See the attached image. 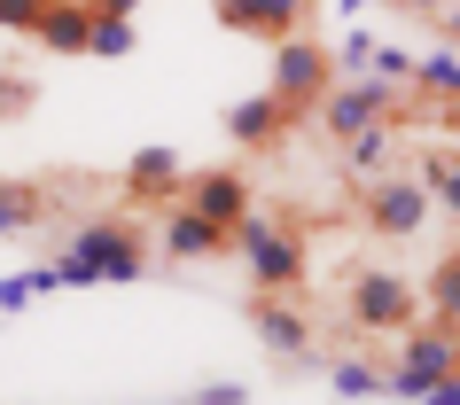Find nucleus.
Here are the masks:
<instances>
[{"label": "nucleus", "instance_id": "obj_1", "mask_svg": "<svg viewBox=\"0 0 460 405\" xmlns=\"http://www.w3.org/2000/svg\"><path fill=\"white\" fill-rule=\"evenodd\" d=\"M55 288H102V281H148L156 273V250H148V226L141 218H78L71 234H63V250L48 258Z\"/></svg>", "mask_w": 460, "mask_h": 405}, {"label": "nucleus", "instance_id": "obj_2", "mask_svg": "<svg viewBox=\"0 0 460 405\" xmlns=\"http://www.w3.org/2000/svg\"><path fill=\"white\" fill-rule=\"evenodd\" d=\"M226 258H243L258 296H305V234L289 218H258V211L234 218V250Z\"/></svg>", "mask_w": 460, "mask_h": 405}, {"label": "nucleus", "instance_id": "obj_3", "mask_svg": "<svg viewBox=\"0 0 460 405\" xmlns=\"http://www.w3.org/2000/svg\"><path fill=\"white\" fill-rule=\"evenodd\" d=\"M460 374V328L453 320H421V328H398V358L383 366V398H421L437 382Z\"/></svg>", "mask_w": 460, "mask_h": 405}, {"label": "nucleus", "instance_id": "obj_4", "mask_svg": "<svg viewBox=\"0 0 460 405\" xmlns=\"http://www.w3.org/2000/svg\"><path fill=\"white\" fill-rule=\"evenodd\" d=\"M313 118H320L328 141H351V133H367V125H413V118H406V86H383L375 71L328 78V94L313 101Z\"/></svg>", "mask_w": 460, "mask_h": 405}, {"label": "nucleus", "instance_id": "obj_5", "mask_svg": "<svg viewBox=\"0 0 460 405\" xmlns=\"http://www.w3.org/2000/svg\"><path fill=\"white\" fill-rule=\"evenodd\" d=\"M413 312H421V288L406 273H383V265L351 273V288H343V320L359 335H398V328H413Z\"/></svg>", "mask_w": 460, "mask_h": 405}, {"label": "nucleus", "instance_id": "obj_6", "mask_svg": "<svg viewBox=\"0 0 460 405\" xmlns=\"http://www.w3.org/2000/svg\"><path fill=\"white\" fill-rule=\"evenodd\" d=\"M359 218L375 242H413L429 226V195L413 172H375V180H359Z\"/></svg>", "mask_w": 460, "mask_h": 405}, {"label": "nucleus", "instance_id": "obj_7", "mask_svg": "<svg viewBox=\"0 0 460 405\" xmlns=\"http://www.w3.org/2000/svg\"><path fill=\"white\" fill-rule=\"evenodd\" d=\"M328 40H313V31H289V40H273V94H281V110L289 118H313V101L328 94Z\"/></svg>", "mask_w": 460, "mask_h": 405}, {"label": "nucleus", "instance_id": "obj_8", "mask_svg": "<svg viewBox=\"0 0 460 405\" xmlns=\"http://www.w3.org/2000/svg\"><path fill=\"white\" fill-rule=\"evenodd\" d=\"M250 335H258V343H266L273 358H281V366H320V351H313V320H305V312H296V296H258V288H250Z\"/></svg>", "mask_w": 460, "mask_h": 405}, {"label": "nucleus", "instance_id": "obj_9", "mask_svg": "<svg viewBox=\"0 0 460 405\" xmlns=\"http://www.w3.org/2000/svg\"><path fill=\"white\" fill-rule=\"evenodd\" d=\"M156 242H164L172 265H203V258H226V250H234V226H218V218H203L195 203H180V195H172Z\"/></svg>", "mask_w": 460, "mask_h": 405}, {"label": "nucleus", "instance_id": "obj_10", "mask_svg": "<svg viewBox=\"0 0 460 405\" xmlns=\"http://www.w3.org/2000/svg\"><path fill=\"white\" fill-rule=\"evenodd\" d=\"M180 203H195V211L218 218V226H234V218L258 211V188H250V172L211 164V172H188V180H180Z\"/></svg>", "mask_w": 460, "mask_h": 405}, {"label": "nucleus", "instance_id": "obj_11", "mask_svg": "<svg viewBox=\"0 0 460 405\" xmlns=\"http://www.w3.org/2000/svg\"><path fill=\"white\" fill-rule=\"evenodd\" d=\"M211 16L226 31H250V40H289L313 24V0H211Z\"/></svg>", "mask_w": 460, "mask_h": 405}, {"label": "nucleus", "instance_id": "obj_12", "mask_svg": "<svg viewBox=\"0 0 460 405\" xmlns=\"http://www.w3.org/2000/svg\"><path fill=\"white\" fill-rule=\"evenodd\" d=\"M289 125H296V118L281 110V94L266 86V94H243L234 110H226V141H234V148H273Z\"/></svg>", "mask_w": 460, "mask_h": 405}, {"label": "nucleus", "instance_id": "obj_13", "mask_svg": "<svg viewBox=\"0 0 460 405\" xmlns=\"http://www.w3.org/2000/svg\"><path fill=\"white\" fill-rule=\"evenodd\" d=\"M188 180V164L172 156V148H133V164H125V195L133 203H172Z\"/></svg>", "mask_w": 460, "mask_h": 405}, {"label": "nucleus", "instance_id": "obj_14", "mask_svg": "<svg viewBox=\"0 0 460 405\" xmlns=\"http://www.w3.org/2000/svg\"><path fill=\"white\" fill-rule=\"evenodd\" d=\"M406 172L421 180V195H429V211L460 218V148H437V141H421V156H413Z\"/></svg>", "mask_w": 460, "mask_h": 405}, {"label": "nucleus", "instance_id": "obj_15", "mask_svg": "<svg viewBox=\"0 0 460 405\" xmlns=\"http://www.w3.org/2000/svg\"><path fill=\"white\" fill-rule=\"evenodd\" d=\"M86 31H94V8L86 0H48L40 24H31V40L48 55H86Z\"/></svg>", "mask_w": 460, "mask_h": 405}, {"label": "nucleus", "instance_id": "obj_16", "mask_svg": "<svg viewBox=\"0 0 460 405\" xmlns=\"http://www.w3.org/2000/svg\"><path fill=\"white\" fill-rule=\"evenodd\" d=\"M398 133H406V125H367V133H351V141H336V148H343V180L359 188V180H375V172H390V156H398Z\"/></svg>", "mask_w": 460, "mask_h": 405}, {"label": "nucleus", "instance_id": "obj_17", "mask_svg": "<svg viewBox=\"0 0 460 405\" xmlns=\"http://www.w3.org/2000/svg\"><path fill=\"white\" fill-rule=\"evenodd\" d=\"M48 218V188H31V180H0V242L8 234H31Z\"/></svg>", "mask_w": 460, "mask_h": 405}, {"label": "nucleus", "instance_id": "obj_18", "mask_svg": "<svg viewBox=\"0 0 460 405\" xmlns=\"http://www.w3.org/2000/svg\"><path fill=\"white\" fill-rule=\"evenodd\" d=\"M421 296H429V320H453V328H460V250H445V258L429 265Z\"/></svg>", "mask_w": 460, "mask_h": 405}, {"label": "nucleus", "instance_id": "obj_19", "mask_svg": "<svg viewBox=\"0 0 460 405\" xmlns=\"http://www.w3.org/2000/svg\"><path fill=\"white\" fill-rule=\"evenodd\" d=\"M328 382H336V398H383V366L375 358H336Z\"/></svg>", "mask_w": 460, "mask_h": 405}, {"label": "nucleus", "instance_id": "obj_20", "mask_svg": "<svg viewBox=\"0 0 460 405\" xmlns=\"http://www.w3.org/2000/svg\"><path fill=\"white\" fill-rule=\"evenodd\" d=\"M367 63H375V31H359V24H351V31L336 40V48H328V71H336V78H359Z\"/></svg>", "mask_w": 460, "mask_h": 405}, {"label": "nucleus", "instance_id": "obj_21", "mask_svg": "<svg viewBox=\"0 0 460 405\" xmlns=\"http://www.w3.org/2000/svg\"><path fill=\"white\" fill-rule=\"evenodd\" d=\"M141 40H133V24L125 16H94V31H86V55H102V63H118V55H133Z\"/></svg>", "mask_w": 460, "mask_h": 405}, {"label": "nucleus", "instance_id": "obj_22", "mask_svg": "<svg viewBox=\"0 0 460 405\" xmlns=\"http://www.w3.org/2000/svg\"><path fill=\"white\" fill-rule=\"evenodd\" d=\"M31 296H55V273H48V265H31V273H8V281H0V312H24Z\"/></svg>", "mask_w": 460, "mask_h": 405}, {"label": "nucleus", "instance_id": "obj_23", "mask_svg": "<svg viewBox=\"0 0 460 405\" xmlns=\"http://www.w3.org/2000/svg\"><path fill=\"white\" fill-rule=\"evenodd\" d=\"M367 71L383 78V86H406V78H413V48H398V40H375V63H367Z\"/></svg>", "mask_w": 460, "mask_h": 405}, {"label": "nucleus", "instance_id": "obj_24", "mask_svg": "<svg viewBox=\"0 0 460 405\" xmlns=\"http://www.w3.org/2000/svg\"><path fill=\"white\" fill-rule=\"evenodd\" d=\"M40 8H48V0H0V31H31Z\"/></svg>", "mask_w": 460, "mask_h": 405}, {"label": "nucleus", "instance_id": "obj_25", "mask_svg": "<svg viewBox=\"0 0 460 405\" xmlns=\"http://www.w3.org/2000/svg\"><path fill=\"white\" fill-rule=\"evenodd\" d=\"M188 405H250V390H243V382H203Z\"/></svg>", "mask_w": 460, "mask_h": 405}, {"label": "nucleus", "instance_id": "obj_26", "mask_svg": "<svg viewBox=\"0 0 460 405\" xmlns=\"http://www.w3.org/2000/svg\"><path fill=\"white\" fill-rule=\"evenodd\" d=\"M31 101V78H0V118H24Z\"/></svg>", "mask_w": 460, "mask_h": 405}, {"label": "nucleus", "instance_id": "obj_27", "mask_svg": "<svg viewBox=\"0 0 460 405\" xmlns=\"http://www.w3.org/2000/svg\"><path fill=\"white\" fill-rule=\"evenodd\" d=\"M413 405H460V374H453V382H437V390H421Z\"/></svg>", "mask_w": 460, "mask_h": 405}, {"label": "nucleus", "instance_id": "obj_28", "mask_svg": "<svg viewBox=\"0 0 460 405\" xmlns=\"http://www.w3.org/2000/svg\"><path fill=\"white\" fill-rule=\"evenodd\" d=\"M398 8H406V16H429V24H437V16H445L453 0H398Z\"/></svg>", "mask_w": 460, "mask_h": 405}, {"label": "nucleus", "instance_id": "obj_29", "mask_svg": "<svg viewBox=\"0 0 460 405\" xmlns=\"http://www.w3.org/2000/svg\"><path fill=\"white\" fill-rule=\"evenodd\" d=\"M86 8H94V16H133L141 0H86Z\"/></svg>", "mask_w": 460, "mask_h": 405}, {"label": "nucleus", "instance_id": "obj_30", "mask_svg": "<svg viewBox=\"0 0 460 405\" xmlns=\"http://www.w3.org/2000/svg\"><path fill=\"white\" fill-rule=\"evenodd\" d=\"M437 31H445V40H453V48H460V0H453V8H445V16H437Z\"/></svg>", "mask_w": 460, "mask_h": 405}, {"label": "nucleus", "instance_id": "obj_31", "mask_svg": "<svg viewBox=\"0 0 460 405\" xmlns=\"http://www.w3.org/2000/svg\"><path fill=\"white\" fill-rule=\"evenodd\" d=\"M359 8H375V0H343V16H359Z\"/></svg>", "mask_w": 460, "mask_h": 405}]
</instances>
